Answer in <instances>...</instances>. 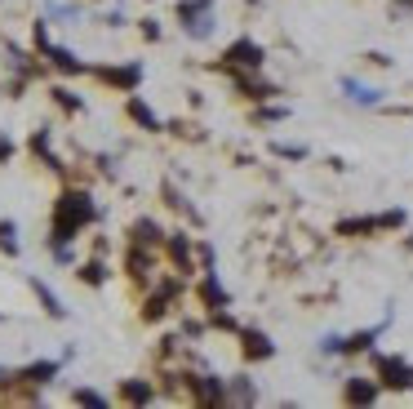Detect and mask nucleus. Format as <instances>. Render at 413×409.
<instances>
[{
  "label": "nucleus",
  "mask_w": 413,
  "mask_h": 409,
  "mask_svg": "<svg viewBox=\"0 0 413 409\" xmlns=\"http://www.w3.org/2000/svg\"><path fill=\"white\" fill-rule=\"evenodd\" d=\"M89 218H94L89 196H85V191H67V196L58 201V214H54V236H58V240H72Z\"/></svg>",
  "instance_id": "1"
},
{
  "label": "nucleus",
  "mask_w": 413,
  "mask_h": 409,
  "mask_svg": "<svg viewBox=\"0 0 413 409\" xmlns=\"http://www.w3.org/2000/svg\"><path fill=\"white\" fill-rule=\"evenodd\" d=\"M227 62H236V67H258V62H262V49L254 40H236V45L227 49Z\"/></svg>",
  "instance_id": "2"
},
{
  "label": "nucleus",
  "mask_w": 413,
  "mask_h": 409,
  "mask_svg": "<svg viewBox=\"0 0 413 409\" xmlns=\"http://www.w3.org/2000/svg\"><path fill=\"white\" fill-rule=\"evenodd\" d=\"M378 369H383V383H391V387H413V369L409 365H400V361H378Z\"/></svg>",
  "instance_id": "3"
},
{
  "label": "nucleus",
  "mask_w": 413,
  "mask_h": 409,
  "mask_svg": "<svg viewBox=\"0 0 413 409\" xmlns=\"http://www.w3.org/2000/svg\"><path fill=\"white\" fill-rule=\"evenodd\" d=\"M103 76L111 80V85H125V89H129V85H138V76H142V72H138V67H111V72L103 67Z\"/></svg>",
  "instance_id": "4"
},
{
  "label": "nucleus",
  "mask_w": 413,
  "mask_h": 409,
  "mask_svg": "<svg viewBox=\"0 0 413 409\" xmlns=\"http://www.w3.org/2000/svg\"><path fill=\"white\" fill-rule=\"evenodd\" d=\"M244 352H249V356H271V342L262 334H244Z\"/></svg>",
  "instance_id": "5"
},
{
  "label": "nucleus",
  "mask_w": 413,
  "mask_h": 409,
  "mask_svg": "<svg viewBox=\"0 0 413 409\" xmlns=\"http://www.w3.org/2000/svg\"><path fill=\"white\" fill-rule=\"evenodd\" d=\"M346 94H351V98H360V103H378V89H369V85H356V80H346Z\"/></svg>",
  "instance_id": "6"
},
{
  "label": "nucleus",
  "mask_w": 413,
  "mask_h": 409,
  "mask_svg": "<svg viewBox=\"0 0 413 409\" xmlns=\"http://www.w3.org/2000/svg\"><path fill=\"white\" fill-rule=\"evenodd\" d=\"M346 400H373V387L369 383H351L346 387Z\"/></svg>",
  "instance_id": "7"
},
{
  "label": "nucleus",
  "mask_w": 413,
  "mask_h": 409,
  "mask_svg": "<svg viewBox=\"0 0 413 409\" xmlns=\"http://www.w3.org/2000/svg\"><path fill=\"white\" fill-rule=\"evenodd\" d=\"M49 374H54V365H31V369H23V379H31V383H45Z\"/></svg>",
  "instance_id": "8"
},
{
  "label": "nucleus",
  "mask_w": 413,
  "mask_h": 409,
  "mask_svg": "<svg viewBox=\"0 0 413 409\" xmlns=\"http://www.w3.org/2000/svg\"><path fill=\"white\" fill-rule=\"evenodd\" d=\"M147 396H152V391H147L142 383H125V400H134V405H138V400H147Z\"/></svg>",
  "instance_id": "9"
},
{
  "label": "nucleus",
  "mask_w": 413,
  "mask_h": 409,
  "mask_svg": "<svg viewBox=\"0 0 413 409\" xmlns=\"http://www.w3.org/2000/svg\"><path fill=\"white\" fill-rule=\"evenodd\" d=\"M129 111H134V121H142L147 129H156V116H152V111H147L142 103H129Z\"/></svg>",
  "instance_id": "10"
},
{
  "label": "nucleus",
  "mask_w": 413,
  "mask_h": 409,
  "mask_svg": "<svg viewBox=\"0 0 413 409\" xmlns=\"http://www.w3.org/2000/svg\"><path fill=\"white\" fill-rule=\"evenodd\" d=\"M205 298H209V303H227V293L218 289V281H205Z\"/></svg>",
  "instance_id": "11"
},
{
  "label": "nucleus",
  "mask_w": 413,
  "mask_h": 409,
  "mask_svg": "<svg viewBox=\"0 0 413 409\" xmlns=\"http://www.w3.org/2000/svg\"><path fill=\"white\" fill-rule=\"evenodd\" d=\"M134 236L138 240H156V223H134Z\"/></svg>",
  "instance_id": "12"
},
{
  "label": "nucleus",
  "mask_w": 413,
  "mask_h": 409,
  "mask_svg": "<svg viewBox=\"0 0 413 409\" xmlns=\"http://www.w3.org/2000/svg\"><path fill=\"white\" fill-rule=\"evenodd\" d=\"M0 240H5V250H13V223H0Z\"/></svg>",
  "instance_id": "13"
},
{
  "label": "nucleus",
  "mask_w": 413,
  "mask_h": 409,
  "mask_svg": "<svg viewBox=\"0 0 413 409\" xmlns=\"http://www.w3.org/2000/svg\"><path fill=\"white\" fill-rule=\"evenodd\" d=\"M85 281H89V285H98V281H103V267L89 263V267H85Z\"/></svg>",
  "instance_id": "14"
},
{
  "label": "nucleus",
  "mask_w": 413,
  "mask_h": 409,
  "mask_svg": "<svg viewBox=\"0 0 413 409\" xmlns=\"http://www.w3.org/2000/svg\"><path fill=\"white\" fill-rule=\"evenodd\" d=\"M76 400H80V405H103V396H98V391H80Z\"/></svg>",
  "instance_id": "15"
},
{
  "label": "nucleus",
  "mask_w": 413,
  "mask_h": 409,
  "mask_svg": "<svg viewBox=\"0 0 413 409\" xmlns=\"http://www.w3.org/2000/svg\"><path fill=\"white\" fill-rule=\"evenodd\" d=\"M0 156H9V142L5 138H0Z\"/></svg>",
  "instance_id": "16"
}]
</instances>
